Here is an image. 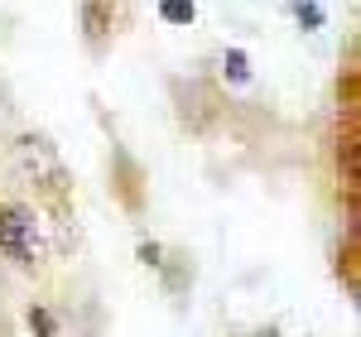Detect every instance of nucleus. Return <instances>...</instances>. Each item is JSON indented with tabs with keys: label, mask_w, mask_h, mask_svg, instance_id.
Instances as JSON below:
<instances>
[{
	"label": "nucleus",
	"mask_w": 361,
	"mask_h": 337,
	"mask_svg": "<svg viewBox=\"0 0 361 337\" xmlns=\"http://www.w3.org/2000/svg\"><path fill=\"white\" fill-rule=\"evenodd\" d=\"M0 251L15 260H34L39 255V226L29 207H0Z\"/></svg>",
	"instance_id": "obj_1"
},
{
	"label": "nucleus",
	"mask_w": 361,
	"mask_h": 337,
	"mask_svg": "<svg viewBox=\"0 0 361 337\" xmlns=\"http://www.w3.org/2000/svg\"><path fill=\"white\" fill-rule=\"evenodd\" d=\"M159 15H164V25H193V0H164Z\"/></svg>",
	"instance_id": "obj_2"
},
{
	"label": "nucleus",
	"mask_w": 361,
	"mask_h": 337,
	"mask_svg": "<svg viewBox=\"0 0 361 337\" xmlns=\"http://www.w3.org/2000/svg\"><path fill=\"white\" fill-rule=\"evenodd\" d=\"M29 328H34L39 337H58V318L49 309H29Z\"/></svg>",
	"instance_id": "obj_3"
},
{
	"label": "nucleus",
	"mask_w": 361,
	"mask_h": 337,
	"mask_svg": "<svg viewBox=\"0 0 361 337\" xmlns=\"http://www.w3.org/2000/svg\"><path fill=\"white\" fill-rule=\"evenodd\" d=\"M226 73L236 78V82H246L250 73H246V54H226Z\"/></svg>",
	"instance_id": "obj_4"
},
{
	"label": "nucleus",
	"mask_w": 361,
	"mask_h": 337,
	"mask_svg": "<svg viewBox=\"0 0 361 337\" xmlns=\"http://www.w3.org/2000/svg\"><path fill=\"white\" fill-rule=\"evenodd\" d=\"M294 10H299V20H308V25H318V20H323V10H318V5H304V0H299Z\"/></svg>",
	"instance_id": "obj_5"
},
{
	"label": "nucleus",
	"mask_w": 361,
	"mask_h": 337,
	"mask_svg": "<svg viewBox=\"0 0 361 337\" xmlns=\"http://www.w3.org/2000/svg\"><path fill=\"white\" fill-rule=\"evenodd\" d=\"M255 337H275V333H255Z\"/></svg>",
	"instance_id": "obj_6"
}]
</instances>
